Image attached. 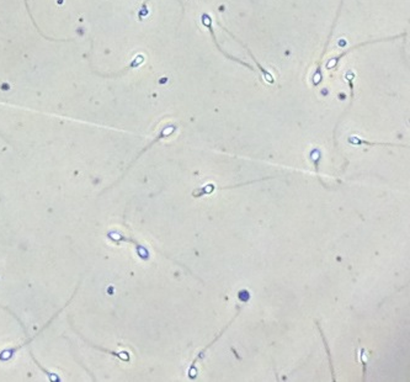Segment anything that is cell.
Returning a JSON list of instances; mask_svg holds the SVG:
<instances>
[{
  "mask_svg": "<svg viewBox=\"0 0 410 382\" xmlns=\"http://www.w3.org/2000/svg\"><path fill=\"white\" fill-rule=\"evenodd\" d=\"M202 22H203V25H205L206 27H207L208 30H210V32H211V35H212V38H213V42L216 43V46H217V48H218L219 51H221L222 53H223L224 55H226L227 58H229V59H232V61H234V62H238V63L239 64H243V66L244 67H247V68H249V69H251V71H255V69L252 68L251 66H249V64L248 63H245V62H243V61H240V59H237V58H234L233 55H228V53H226L224 52L223 50H222L221 48V46L218 45V42H217L216 41V38H214V36H216V35H214V31H213V27H212V20H211V18L210 16L207 15V14H203L202 15Z\"/></svg>",
  "mask_w": 410,
  "mask_h": 382,
  "instance_id": "cell-2",
  "label": "cell"
},
{
  "mask_svg": "<svg viewBox=\"0 0 410 382\" xmlns=\"http://www.w3.org/2000/svg\"><path fill=\"white\" fill-rule=\"evenodd\" d=\"M407 36V34H402V35H398V36H393L391 37V38H381V40H374V41H367V42H362L360 43V45H356L354 46V47L349 48V50L344 51V52L341 53V55H339L338 57H334V58H331L330 61L328 62V63L325 64L326 69H329V71H331V69H335L338 67V63H339L340 59L342 58V57H345L346 55H349L350 52H353V51H355L356 48L358 47H362V46H366V45H372V43H377V42H382V41H389V40H397V38H400V37H405Z\"/></svg>",
  "mask_w": 410,
  "mask_h": 382,
  "instance_id": "cell-1",
  "label": "cell"
}]
</instances>
